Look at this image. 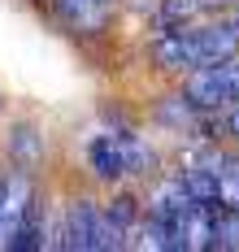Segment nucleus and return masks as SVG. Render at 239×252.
<instances>
[{
	"label": "nucleus",
	"instance_id": "1",
	"mask_svg": "<svg viewBox=\"0 0 239 252\" xmlns=\"http://www.w3.org/2000/svg\"><path fill=\"white\" fill-rule=\"evenodd\" d=\"M83 161H87V174L96 183H109V187H122L131 178H148L157 174V152L152 144L131 130V126H100L83 139Z\"/></svg>",
	"mask_w": 239,
	"mask_h": 252
},
{
	"label": "nucleus",
	"instance_id": "2",
	"mask_svg": "<svg viewBox=\"0 0 239 252\" xmlns=\"http://www.w3.org/2000/svg\"><path fill=\"white\" fill-rule=\"evenodd\" d=\"M57 244L61 248H74V252H109V248H126V239L118 235V226L109 222L105 204L79 200L65 204V218H61V226H57Z\"/></svg>",
	"mask_w": 239,
	"mask_h": 252
},
{
	"label": "nucleus",
	"instance_id": "3",
	"mask_svg": "<svg viewBox=\"0 0 239 252\" xmlns=\"http://www.w3.org/2000/svg\"><path fill=\"white\" fill-rule=\"evenodd\" d=\"M35 200V187H30V174L22 165H13L9 174H0V248H9V235L18 230L22 213Z\"/></svg>",
	"mask_w": 239,
	"mask_h": 252
},
{
	"label": "nucleus",
	"instance_id": "4",
	"mask_svg": "<svg viewBox=\"0 0 239 252\" xmlns=\"http://www.w3.org/2000/svg\"><path fill=\"white\" fill-rule=\"evenodd\" d=\"M57 13V22L74 35H105L109 26V9L113 0H48Z\"/></svg>",
	"mask_w": 239,
	"mask_h": 252
},
{
	"label": "nucleus",
	"instance_id": "5",
	"mask_svg": "<svg viewBox=\"0 0 239 252\" xmlns=\"http://www.w3.org/2000/svg\"><path fill=\"white\" fill-rule=\"evenodd\" d=\"M44 230H48V222H44V200L35 196L30 209L22 213L18 230L9 235V248H13V252H35V248H44Z\"/></svg>",
	"mask_w": 239,
	"mask_h": 252
},
{
	"label": "nucleus",
	"instance_id": "6",
	"mask_svg": "<svg viewBox=\"0 0 239 252\" xmlns=\"http://www.w3.org/2000/svg\"><path fill=\"white\" fill-rule=\"evenodd\" d=\"M105 213H109V222L118 226V235H122L126 244H131L135 235H139V226H144V200H135L126 191H118V196L105 204Z\"/></svg>",
	"mask_w": 239,
	"mask_h": 252
},
{
	"label": "nucleus",
	"instance_id": "7",
	"mask_svg": "<svg viewBox=\"0 0 239 252\" xmlns=\"http://www.w3.org/2000/svg\"><path fill=\"white\" fill-rule=\"evenodd\" d=\"M213 130H222V139H235L239 144V104H226L213 113Z\"/></svg>",
	"mask_w": 239,
	"mask_h": 252
},
{
	"label": "nucleus",
	"instance_id": "8",
	"mask_svg": "<svg viewBox=\"0 0 239 252\" xmlns=\"http://www.w3.org/2000/svg\"><path fill=\"white\" fill-rule=\"evenodd\" d=\"M13 161H18L22 170H30V161H35V130H30V126H22L18 139H13Z\"/></svg>",
	"mask_w": 239,
	"mask_h": 252
},
{
	"label": "nucleus",
	"instance_id": "9",
	"mask_svg": "<svg viewBox=\"0 0 239 252\" xmlns=\"http://www.w3.org/2000/svg\"><path fill=\"white\" fill-rule=\"evenodd\" d=\"M113 4H118V0H113Z\"/></svg>",
	"mask_w": 239,
	"mask_h": 252
}]
</instances>
